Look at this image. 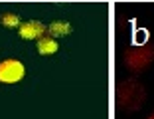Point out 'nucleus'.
<instances>
[{"label":"nucleus","instance_id":"obj_1","mask_svg":"<svg viewBox=\"0 0 154 119\" xmlns=\"http://www.w3.org/2000/svg\"><path fill=\"white\" fill-rule=\"evenodd\" d=\"M144 101V89L138 82H125L119 87V103L125 109H138Z\"/></svg>","mask_w":154,"mask_h":119},{"label":"nucleus","instance_id":"obj_2","mask_svg":"<svg viewBox=\"0 0 154 119\" xmlns=\"http://www.w3.org/2000/svg\"><path fill=\"white\" fill-rule=\"evenodd\" d=\"M152 58H154V48L152 46L132 48V50H128L127 54H125V62H127V66L131 69H134V72L144 69L146 66L152 62Z\"/></svg>","mask_w":154,"mask_h":119},{"label":"nucleus","instance_id":"obj_3","mask_svg":"<svg viewBox=\"0 0 154 119\" xmlns=\"http://www.w3.org/2000/svg\"><path fill=\"white\" fill-rule=\"evenodd\" d=\"M24 64H20L18 60H4L0 64V82L16 83L24 78Z\"/></svg>","mask_w":154,"mask_h":119},{"label":"nucleus","instance_id":"obj_4","mask_svg":"<svg viewBox=\"0 0 154 119\" xmlns=\"http://www.w3.org/2000/svg\"><path fill=\"white\" fill-rule=\"evenodd\" d=\"M44 32H45V26L40 20H30V22L20 24V36L26 38V40H36V38H40Z\"/></svg>","mask_w":154,"mask_h":119},{"label":"nucleus","instance_id":"obj_5","mask_svg":"<svg viewBox=\"0 0 154 119\" xmlns=\"http://www.w3.org/2000/svg\"><path fill=\"white\" fill-rule=\"evenodd\" d=\"M38 52L44 54V56L55 54V52H57V42H55L54 38H48V36L40 38V40H38Z\"/></svg>","mask_w":154,"mask_h":119},{"label":"nucleus","instance_id":"obj_6","mask_svg":"<svg viewBox=\"0 0 154 119\" xmlns=\"http://www.w3.org/2000/svg\"><path fill=\"white\" fill-rule=\"evenodd\" d=\"M69 30H71V26H69V24H61V22H54L50 26V32L54 34V36H65Z\"/></svg>","mask_w":154,"mask_h":119},{"label":"nucleus","instance_id":"obj_7","mask_svg":"<svg viewBox=\"0 0 154 119\" xmlns=\"http://www.w3.org/2000/svg\"><path fill=\"white\" fill-rule=\"evenodd\" d=\"M2 24H4V26H10V28L20 26V18L16 14H4V16H2Z\"/></svg>","mask_w":154,"mask_h":119},{"label":"nucleus","instance_id":"obj_8","mask_svg":"<svg viewBox=\"0 0 154 119\" xmlns=\"http://www.w3.org/2000/svg\"><path fill=\"white\" fill-rule=\"evenodd\" d=\"M150 119H154V115H152V117H150Z\"/></svg>","mask_w":154,"mask_h":119}]
</instances>
